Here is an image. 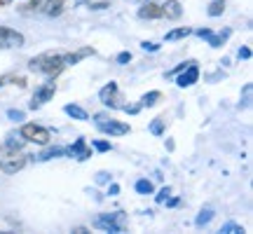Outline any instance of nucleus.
<instances>
[{
    "label": "nucleus",
    "mask_w": 253,
    "mask_h": 234,
    "mask_svg": "<svg viewBox=\"0 0 253 234\" xmlns=\"http://www.w3.org/2000/svg\"><path fill=\"white\" fill-rule=\"evenodd\" d=\"M28 68L33 73H42V75L54 80L56 75L66 68V59H63V54L47 52V54H40V56H36V59H31V61H28Z\"/></svg>",
    "instance_id": "obj_1"
},
{
    "label": "nucleus",
    "mask_w": 253,
    "mask_h": 234,
    "mask_svg": "<svg viewBox=\"0 0 253 234\" xmlns=\"http://www.w3.org/2000/svg\"><path fill=\"white\" fill-rule=\"evenodd\" d=\"M26 166V155L19 148H9L7 143L0 145V169L5 173H17Z\"/></svg>",
    "instance_id": "obj_2"
},
{
    "label": "nucleus",
    "mask_w": 253,
    "mask_h": 234,
    "mask_svg": "<svg viewBox=\"0 0 253 234\" xmlns=\"http://www.w3.org/2000/svg\"><path fill=\"white\" fill-rule=\"evenodd\" d=\"M19 136H21L26 143H38V145H47L49 138H52L49 129H45V126H40V124H24L21 131H19Z\"/></svg>",
    "instance_id": "obj_3"
},
{
    "label": "nucleus",
    "mask_w": 253,
    "mask_h": 234,
    "mask_svg": "<svg viewBox=\"0 0 253 234\" xmlns=\"http://www.w3.org/2000/svg\"><path fill=\"white\" fill-rule=\"evenodd\" d=\"M96 126H99L103 134H108V136H125L129 134V124H125V122H118V119H113V117L108 115H96Z\"/></svg>",
    "instance_id": "obj_4"
},
{
    "label": "nucleus",
    "mask_w": 253,
    "mask_h": 234,
    "mask_svg": "<svg viewBox=\"0 0 253 234\" xmlns=\"http://www.w3.org/2000/svg\"><path fill=\"white\" fill-rule=\"evenodd\" d=\"M99 99H101V103H106L108 108H122L125 110V96L120 94V89H118V84L115 82H108L103 89L99 91Z\"/></svg>",
    "instance_id": "obj_5"
},
{
    "label": "nucleus",
    "mask_w": 253,
    "mask_h": 234,
    "mask_svg": "<svg viewBox=\"0 0 253 234\" xmlns=\"http://www.w3.org/2000/svg\"><path fill=\"white\" fill-rule=\"evenodd\" d=\"M96 227H101V230H106V232H125V213L122 211H115V213H103V216H99V220H96Z\"/></svg>",
    "instance_id": "obj_6"
},
{
    "label": "nucleus",
    "mask_w": 253,
    "mask_h": 234,
    "mask_svg": "<svg viewBox=\"0 0 253 234\" xmlns=\"http://www.w3.org/2000/svg\"><path fill=\"white\" fill-rule=\"evenodd\" d=\"M56 94V84L54 80L45 82V84H40L36 89V94H33V103H31V108H40L42 103H47V101H52Z\"/></svg>",
    "instance_id": "obj_7"
},
{
    "label": "nucleus",
    "mask_w": 253,
    "mask_h": 234,
    "mask_svg": "<svg viewBox=\"0 0 253 234\" xmlns=\"http://www.w3.org/2000/svg\"><path fill=\"white\" fill-rule=\"evenodd\" d=\"M14 47H24V36L12 28L0 26V49H14Z\"/></svg>",
    "instance_id": "obj_8"
},
{
    "label": "nucleus",
    "mask_w": 253,
    "mask_h": 234,
    "mask_svg": "<svg viewBox=\"0 0 253 234\" xmlns=\"http://www.w3.org/2000/svg\"><path fill=\"white\" fill-rule=\"evenodd\" d=\"M197 78H199V68H197V66H195V61H192V63H190V66H188V71L183 68V71H181V75L176 78V84L185 89V87H192V84L197 82Z\"/></svg>",
    "instance_id": "obj_9"
},
{
    "label": "nucleus",
    "mask_w": 253,
    "mask_h": 234,
    "mask_svg": "<svg viewBox=\"0 0 253 234\" xmlns=\"http://www.w3.org/2000/svg\"><path fill=\"white\" fill-rule=\"evenodd\" d=\"M66 155H71V157H75V159L84 162V159H89L91 157V150L87 148V141H84V138H78L71 148H66Z\"/></svg>",
    "instance_id": "obj_10"
},
{
    "label": "nucleus",
    "mask_w": 253,
    "mask_h": 234,
    "mask_svg": "<svg viewBox=\"0 0 253 234\" xmlns=\"http://www.w3.org/2000/svg\"><path fill=\"white\" fill-rule=\"evenodd\" d=\"M138 17L141 19H160L162 17V5H157V2H145L143 7L138 9Z\"/></svg>",
    "instance_id": "obj_11"
},
{
    "label": "nucleus",
    "mask_w": 253,
    "mask_h": 234,
    "mask_svg": "<svg viewBox=\"0 0 253 234\" xmlns=\"http://www.w3.org/2000/svg\"><path fill=\"white\" fill-rule=\"evenodd\" d=\"M183 14V9H181V2L178 0H167L162 5V17L167 19H178Z\"/></svg>",
    "instance_id": "obj_12"
},
{
    "label": "nucleus",
    "mask_w": 253,
    "mask_h": 234,
    "mask_svg": "<svg viewBox=\"0 0 253 234\" xmlns=\"http://www.w3.org/2000/svg\"><path fill=\"white\" fill-rule=\"evenodd\" d=\"M63 5H66V0H47L42 12H45L47 17H59L63 12Z\"/></svg>",
    "instance_id": "obj_13"
},
{
    "label": "nucleus",
    "mask_w": 253,
    "mask_h": 234,
    "mask_svg": "<svg viewBox=\"0 0 253 234\" xmlns=\"http://www.w3.org/2000/svg\"><path fill=\"white\" fill-rule=\"evenodd\" d=\"M63 110H66V115H71L73 119H80V122H87V119H89L87 110H82L80 106H75V103H68Z\"/></svg>",
    "instance_id": "obj_14"
},
{
    "label": "nucleus",
    "mask_w": 253,
    "mask_h": 234,
    "mask_svg": "<svg viewBox=\"0 0 253 234\" xmlns=\"http://www.w3.org/2000/svg\"><path fill=\"white\" fill-rule=\"evenodd\" d=\"M211 218H213V208H202V211H199V216H197V220H195V225L197 227L209 225V223H211Z\"/></svg>",
    "instance_id": "obj_15"
},
{
    "label": "nucleus",
    "mask_w": 253,
    "mask_h": 234,
    "mask_svg": "<svg viewBox=\"0 0 253 234\" xmlns=\"http://www.w3.org/2000/svg\"><path fill=\"white\" fill-rule=\"evenodd\" d=\"M225 12V0H211L209 5V17H220Z\"/></svg>",
    "instance_id": "obj_16"
},
{
    "label": "nucleus",
    "mask_w": 253,
    "mask_h": 234,
    "mask_svg": "<svg viewBox=\"0 0 253 234\" xmlns=\"http://www.w3.org/2000/svg\"><path fill=\"white\" fill-rule=\"evenodd\" d=\"M61 155H66V148H52V150H45V153L38 155V159H40V162H45V159H52V157H61Z\"/></svg>",
    "instance_id": "obj_17"
},
{
    "label": "nucleus",
    "mask_w": 253,
    "mask_h": 234,
    "mask_svg": "<svg viewBox=\"0 0 253 234\" xmlns=\"http://www.w3.org/2000/svg\"><path fill=\"white\" fill-rule=\"evenodd\" d=\"M190 33H192V31H190L188 26L176 28V31H169V33H167V40H169V42H171V40H181V38H188Z\"/></svg>",
    "instance_id": "obj_18"
},
{
    "label": "nucleus",
    "mask_w": 253,
    "mask_h": 234,
    "mask_svg": "<svg viewBox=\"0 0 253 234\" xmlns=\"http://www.w3.org/2000/svg\"><path fill=\"white\" fill-rule=\"evenodd\" d=\"M153 183H150V180H136V192H138V195H153Z\"/></svg>",
    "instance_id": "obj_19"
},
{
    "label": "nucleus",
    "mask_w": 253,
    "mask_h": 234,
    "mask_svg": "<svg viewBox=\"0 0 253 234\" xmlns=\"http://www.w3.org/2000/svg\"><path fill=\"white\" fill-rule=\"evenodd\" d=\"M227 36H230V31H223V33H218V36H213V33H211L207 40H209V45H211V47H220L227 40Z\"/></svg>",
    "instance_id": "obj_20"
},
{
    "label": "nucleus",
    "mask_w": 253,
    "mask_h": 234,
    "mask_svg": "<svg viewBox=\"0 0 253 234\" xmlns=\"http://www.w3.org/2000/svg\"><path fill=\"white\" fill-rule=\"evenodd\" d=\"M160 99H162V94H160V91H150V94H145L143 99H141V108H143V106H155Z\"/></svg>",
    "instance_id": "obj_21"
},
{
    "label": "nucleus",
    "mask_w": 253,
    "mask_h": 234,
    "mask_svg": "<svg viewBox=\"0 0 253 234\" xmlns=\"http://www.w3.org/2000/svg\"><path fill=\"white\" fill-rule=\"evenodd\" d=\"M220 232H225V234H242V232H244V227L237 225V223H227V225L220 227Z\"/></svg>",
    "instance_id": "obj_22"
},
{
    "label": "nucleus",
    "mask_w": 253,
    "mask_h": 234,
    "mask_svg": "<svg viewBox=\"0 0 253 234\" xmlns=\"http://www.w3.org/2000/svg\"><path fill=\"white\" fill-rule=\"evenodd\" d=\"M164 122H167V119H164V117H155V122L153 124H150V131H153V134H162V129H164Z\"/></svg>",
    "instance_id": "obj_23"
},
{
    "label": "nucleus",
    "mask_w": 253,
    "mask_h": 234,
    "mask_svg": "<svg viewBox=\"0 0 253 234\" xmlns=\"http://www.w3.org/2000/svg\"><path fill=\"white\" fill-rule=\"evenodd\" d=\"M45 2H47V0H31V5H26V7L31 9V12H36V9H42V7H45Z\"/></svg>",
    "instance_id": "obj_24"
},
{
    "label": "nucleus",
    "mask_w": 253,
    "mask_h": 234,
    "mask_svg": "<svg viewBox=\"0 0 253 234\" xmlns=\"http://www.w3.org/2000/svg\"><path fill=\"white\" fill-rule=\"evenodd\" d=\"M94 148H96V150H101V153H106V150H110V143H108V141H96V143H94Z\"/></svg>",
    "instance_id": "obj_25"
},
{
    "label": "nucleus",
    "mask_w": 253,
    "mask_h": 234,
    "mask_svg": "<svg viewBox=\"0 0 253 234\" xmlns=\"http://www.w3.org/2000/svg\"><path fill=\"white\" fill-rule=\"evenodd\" d=\"M7 115L12 117V119H17V122H19V119H24V113H21V110H9Z\"/></svg>",
    "instance_id": "obj_26"
},
{
    "label": "nucleus",
    "mask_w": 253,
    "mask_h": 234,
    "mask_svg": "<svg viewBox=\"0 0 253 234\" xmlns=\"http://www.w3.org/2000/svg\"><path fill=\"white\" fill-rule=\"evenodd\" d=\"M169 195H171V190H169V188H162V192L157 195V201H164V199L169 197Z\"/></svg>",
    "instance_id": "obj_27"
},
{
    "label": "nucleus",
    "mask_w": 253,
    "mask_h": 234,
    "mask_svg": "<svg viewBox=\"0 0 253 234\" xmlns=\"http://www.w3.org/2000/svg\"><path fill=\"white\" fill-rule=\"evenodd\" d=\"M239 59H251V49H249V47H242V49H239Z\"/></svg>",
    "instance_id": "obj_28"
},
{
    "label": "nucleus",
    "mask_w": 253,
    "mask_h": 234,
    "mask_svg": "<svg viewBox=\"0 0 253 234\" xmlns=\"http://www.w3.org/2000/svg\"><path fill=\"white\" fill-rule=\"evenodd\" d=\"M118 61H120V63H126V61H131V54H129V52H122V54L118 56Z\"/></svg>",
    "instance_id": "obj_29"
},
{
    "label": "nucleus",
    "mask_w": 253,
    "mask_h": 234,
    "mask_svg": "<svg viewBox=\"0 0 253 234\" xmlns=\"http://www.w3.org/2000/svg\"><path fill=\"white\" fill-rule=\"evenodd\" d=\"M143 49H150V52H155V49H160V45H155V42H143Z\"/></svg>",
    "instance_id": "obj_30"
},
{
    "label": "nucleus",
    "mask_w": 253,
    "mask_h": 234,
    "mask_svg": "<svg viewBox=\"0 0 253 234\" xmlns=\"http://www.w3.org/2000/svg\"><path fill=\"white\" fill-rule=\"evenodd\" d=\"M197 36L199 38H209L211 36V31H209V28H202V31H197Z\"/></svg>",
    "instance_id": "obj_31"
},
{
    "label": "nucleus",
    "mask_w": 253,
    "mask_h": 234,
    "mask_svg": "<svg viewBox=\"0 0 253 234\" xmlns=\"http://www.w3.org/2000/svg\"><path fill=\"white\" fill-rule=\"evenodd\" d=\"M108 7V2H96V5H91V9H106Z\"/></svg>",
    "instance_id": "obj_32"
},
{
    "label": "nucleus",
    "mask_w": 253,
    "mask_h": 234,
    "mask_svg": "<svg viewBox=\"0 0 253 234\" xmlns=\"http://www.w3.org/2000/svg\"><path fill=\"white\" fill-rule=\"evenodd\" d=\"M9 2H12V0H0V5H9Z\"/></svg>",
    "instance_id": "obj_33"
},
{
    "label": "nucleus",
    "mask_w": 253,
    "mask_h": 234,
    "mask_svg": "<svg viewBox=\"0 0 253 234\" xmlns=\"http://www.w3.org/2000/svg\"><path fill=\"white\" fill-rule=\"evenodd\" d=\"M2 84H5V78H0V87H2Z\"/></svg>",
    "instance_id": "obj_34"
}]
</instances>
